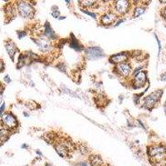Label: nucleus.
I'll return each instance as SVG.
<instances>
[{
	"label": "nucleus",
	"instance_id": "1",
	"mask_svg": "<svg viewBox=\"0 0 166 166\" xmlns=\"http://www.w3.org/2000/svg\"><path fill=\"white\" fill-rule=\"evenodd\" d=\"M18 11L20 15L24 17H32L34 15L33 8L25 2H20L18 3Z\"/></svg>",
	"mask_w": 166,
	"mask_h": 166
},
{
	"label": "nucleus",
	"instance_id": "2",
	"mask_svg": "<svg viewBox=\"0 0 166 166\" xmlns=\"http://www.w3.org/2000/svg\"><path fill=\"white\" fill-rule=\"evenodd\" d=\"M162 94L161 91H158L155 92L151 93L150 95H148L145 100H144V107L146 108H152L155 104L157 102V101L159 100V98L160 97V95Z\"/></svg>",
	"mask_w": 166,
	"mask_h": 166
},
{
	"label": "nucleus",
	"instance_id": "3",
	"mask_svg": "<svg viewBox=\"0 0 166 166\" xmlns=\"http://www.w3.org/2000/svg\"><path fill=\"white\" fill-rule=\"evenodd\" d=\"M166 153V149L162 146H153L149 150V155L152 158H160Z\"/></svg>",
	"mask_w": 166,
	"mask_h": 166
},
{
	"label": "nucleus",
	"instance_id": "4",
	"mask_svg": "<svg viewBox=\"0 0 166 166\" xmlns=\"http://www.w3.org/2000/svg\"><path fill=\"white\" fill-rule=\"evenodd\" d=\"M87 54L90 59H97L102 57L104 53L103 51L99 48H90L87 50Z\"/></svg>",
	"mask_w": 166,
	"mask_h": 166
},
{
	"label": "nucleus",
	"instance_id": "5",
	"mask_svg": "<svg viewBox=\"0 0 166 166\" xmlns=\"http://www.w3.org/2000/svg\"><path fill=\"white\" fill-rule=\"evenodd\" d=\"M115 8L116 9V11L120 13H125L128 11V8H129V2L125 1V0H119L116 1L115 3Z\"/></svg>",
	"mask_w": 166,
	"mask_h": 166
},
{
	"label": "nucleus",
	"instance_id": "6",
	"mask_svg": "<svg viewBox=\"0 0 166 166\" xmlns=\"http://www.w3.org/2000/svg\"><path fill=\"white\" fill-rule=\"evenodd\" d=\"M146 81V76H145V73L140 71L139 72L138 74L135 75V77H134V86L135 88H140L144 86V82Z\"/></svg>",
	"mask_w": 166,
	"mask_h": 166
},
{
	"label": "nucleus",
	"instance_id": "7",
	"mask_svg": "<svg viewBox=\"0 0 166 166\" xmlns=\"http://www.w3.org/2000/svg\"><path fill=\"white\" fill-rule=\"evenodd\" d=\"M117 71H119V73L123 76V77H128L130 72H131V67L129 64L126 63H120L117 66Z\"/></svg>",
	"mask_w": 166,
	"mask_h": 166
},
{
	"label": "nucleus",
	"instance_id": "8",
	"mask_svg": "<svg viewBox=\"0 0 166 166\" xmlns=\"http://www.w3.org/2000/svg\"><path fill=\"white\" fill-rule=\"evenodd\" d=\"M116 16L114 13H108L103 15L102 17L101 18V22L104 25H110V24H113L116 21Z\"/></svg>",
	"mask_w": 166,
	"mask_h": 166
},
{
	"label": "nucleus",
	"instance_id": "9",
	"mask_svg": "<svg viewBox=\"0 0 166 166\" xmlns=\"http://www.w3.org/2000/svg\"><path fill=\"white\" fill-rule=\"evenodd\" d=\"M3 121L9 128H14L17 126L16 119L11 115H4L3 116Z\"/></svg>",
	"mask_w": 166,
	"mask_h": 166
},
{
	"label": "nucleus",
	"instance_id": "10",
	"mask_svg": "<svg viewBox=\"0 0 166 166\" xmlns=\"http://www.w3.org/2000/svg\"><path fill=\"white\" fill-rule=\"evenodd\" d=\"M56 151L61 157H66L68 155V148L63 144H57L55 146Z\"/></svg>",
	"mask_w": 166,
	"mask_h": 166
},
{
	"label": "nucleus",
	"instance_id": "11",
	"mask_svg": "<svg viewBox=\"0 0 166 166\" xmlns=\"http://www.w3.org/2000/svg\"><path fill=\"white\" fill-rule=\"evenodd\" d=\"M37 42V45L39 47L40 50L42 51V52H48L50 50L51 48V45H50V42L45 39H38L35 41Z\"/></svg>",
	"mask_w": 166,
	"mask_h": 166
},
{
	"label": "nucleus",
	"instance_id": "12",
	"mask_svg": "<svg viewBox=\"0 0 166 166\" xmlns=\"http://www.w3.org/2000/svg\"><path fill=\"white\" fill-rule=\"evenodd\" d=\"M128 56L126 53H119L111 56V62L113 63H123V62H125Z\"/></svg>",
	"mask_w": 166,
	"mask_h": 166
},
{
	"label": "nucleus",
	"instance_id": "13",
	"mask_svg": "<svg viewBox=\"0 0 166 166\" xmlns=\"http://www.w3.org/2000/svg\"><path fill=\"white\" fill-rule=\"evenodd\" d=\"M90 162L91 166H101L102 159L99 155H91L90 157Z\"/></svg>",
	"mask_w": 166,
	"mask_h": 166
},
{
	"label": "nucleus",
	"instance_id": "14",
	"mask_svg": "<svg viewBox=\"0 0 166 166\" xmlns=\"http://www.w3.org/2000/svg\"><path fill=\"white\" fill-rule=\"evenodd\" d=\"M6 49H7V52H8V53L10 56V57L13 58L14 54H15V52H16V47L14 46V44L12 43V42L8 43L6 45Z\"/></svg>",
	"mask_w": 166,
	"mask_h": 166
},
{
	"label": "nucleus",
	"instance_id": "15",
	"mask_svg": "<svg viewBox=\"0 0 166 166\" xmlns=\"http://www.w3.org/2000/svg\"><path fill=\"white\" fill-rule=\"evenodd\" d=\"M45 32H46V35L48 36L49 38L51 39H54L56 38V34L54 31L52 30V28H51L50 24H47L46 27H45Z\"/></svg>",
	"mask_w": 166,
	"mask_h": 166
},
{
	"label": "nucleus",
	"instance_id": "16",
	"mask_svg": "<svg viewBox=\"0 0 166 166\" xmlns=\"http://www.w3.org/2000/svg\"><path fill=\"white\" fill-rule=\"evenodd\" d=\"M70 46H71V48H72L73 49H75L76 51H82V46H81L79 43H78V42L77 41V40L75 39L74 38H72V39L71 41V43H70Z\"/></svg>",
	"mask_w": 166,
	"mask_h": 166
},
{
	"label": "nucleus",
	"instance_id": "17",
	"mask_svg": "<svg viewBox=\"0 0 166 166\" xmlns=\"http://www.w3.org/2000/svg\"><path fill=\"white\" fill-rule=\"evenodd\" d=\"M144 8H141V7H138V8H136L134 9V17H139L140 15H141L144 13Z\"/></svg>",
	"mask_w": 166,
	"mask_h": 166
},
{
	"label": "nucleus",
	"instance_id": "18",
	"mask_svg": "<svg viewBox=\"0 0 166 166\" xmlns=\"http://www.w3.org/2000/svg\"><path fill=\"white\" fill-rule=\"evenodd\" d=\"M83 6H86V7H91L93 5H95V1H81L80 2Z\"/></svg>",
	"mask_w": 166,
	"mask_h": 166
},
{
	"label": "nucleus",
	"instance_id": "19",
	"mask_svg": "<svg viewBox=\"0 0 166 166\" xmlns=\"http://www.w3.org/2000/svg\"><path fill=\"white\" fill-rule=\"evenodd\" d=\"M8 138V133L5 130H0V140H5Z\"/></svg>",
	"mask_w": 166,
	"mask_h": 166
},
{
	"label": "nucleus",
	"instance_id": "20",
	"mask_svg": "<svg viewBox=\"0 0 166 166\" xmlns=\"http://www.w3.org/2000/svg\"><path fill=\"white\" fill-rule=\"evenodd\" d=\"M83 12L85 13H87L88 15H90V16L91 17H93V18H95V13H91V12H89V11H87V10H83Z\"/></svg>",
	"mask_w": 166,
	"mask_h": 166
},
{
	"label": "nucleus",
	"instance_id": "21",
	"mask_svg": "<svg viewBox=\"0 0 166 166\" xmlns=\"http://www.w3.org/2000/svg\"><path fill=\"white\" fill-rule=\"evenodd\" d=\"M52 16L54 17H58V16H59V12H53V13H52Z\"/></svg>",
	"mask_w": 166,
	"mask_h": 166
},
{
	"label": "nucleus",
	"instance_id": "22",
	"mask_svg": "<svg viewBox=\"0 0 166 166\" xmlns=\"http://www.w3.org/2000/svg\"><path fill=\"white\" fill-rule=\"evenodd\" d=\"M80 166H88V165L85 162H82V163H80Z\"/></svg>",
	"mask_w": 166,
	"mask_h": 166
},
{
	"label": "nucleus",
	"instance_id": "23",
	"mask_svg": "<svg viewBox=\"0 0 166 166\" xmlns=\"http://www.w3.org/2000/svg\"><path fill=\"white\" fill-rule=\"evenodd\" d=\"M3 109H4V105H3V106L0 108V114H2V112L3 111Z\"/></svg>",
	"mask_w": 166,
	"mask_h": 166
},
{
	"label": "nucleus",
	"instance_id": "24",
	"mask_svg": "<svg viewBox=\"0 0 166 166\" xmlns=\"http://www.w3.org/2000/svg\"><path fill=\"white\" fill-rule=\"evenodd\" d=\"M4 80H5L6 81H8V82H9V81H10V79H9V77H8V76H6V77L4 78Z\"/></svg>",
	"mask_w": 166,
	"mask_h": 166
},
{
	"label": "nucleus",
	"instance_id": "25",
	"mask_svg": "<svg viewBox=\"0 0 166 166\" xmlns=\"http://www.w3.org/2000/svg\"><path fill=\"white\" fill-rule=\"evenodd\" d=\"M2 69H3V63L0 61V71H2Z\"/></svg>",
	"mask_w": 166,
	"mask_h": 166
},
{
	"label": "nucleus",
	"instance_id": "26",
	"mask_svg": "<svg viewBox=\"0 0 166 166\" xmlns=\"http://www.w3.org/2000/svg\"><path fill=\"white\" fill-rule=\"evenodd\" d=\"M165 114H166V102H165Z\"/></svg>",
	"mask_w": 166,
	"mask_h": 166
},
{
	"label": "nucleus",
	"instance_id": "27",
	"mask_svg": "<svg viewBox=\"0 0 166 166\" xmlns=\"http://www.w3.org/2000/svg\"><path fill=\"white\" fill-rule=\"evenodd\" d=\"M165 166H166V165H165Z\"/></svg>",
	"mask_w": 166,
	"mask_h": 166
}]
</instances>
